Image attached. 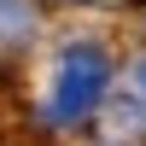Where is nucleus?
Listing matches in <instances>:
<instances>
[{
  "instance_id": "obj_1",
  "label": "nucleus",
  "mask_w": 146,
  "mask_h": 146,
  "mask_svg": "<svg viewBox=\"0 0 146 146\" xmlns=\"http://www.w3.org/2000/svg\"><path fill=\"white\" fill-rule=\"evenodd\" d=\"M105 82H111V58L100 53V47H64V58H58V76H53V117L58 123H76V117H88L94 105H100Z\"/></svg>"
},
{
  "instance_id": "obj_3",
  "label": "nucleus",
  "mask_w": 146,
  "mask_h": 146,
  "mask_svg": "<svg viewBox=\"0 0 146 146\" xmlns=\"http://www.w3.org/2000/svg\"><path fill=\"white\" fill-rule=\"evenodd\" d=\"M135 82H140V94H146V58H140V70H135Z\"/></svg>"
},
{
  "instance_id": "obj_2",
  "label": "nucleus",
  "mask_w": 146,
  "mask_h": 146,
  "mask_svg": "<svg viewBox=\"0 0 146 146\" xmlns=\"http://www.w3.org/2000/svg\"><path fill=\"white\" fill-rule=\"evenodd\" d=\"M35 0H0V47H18L35 35Z\"/></svg>"
},
{
  "instance_id": "obj_4",
  "label": "nucleus",
  "mask_w": 146,
  "mask_h": 146,
  "mask_svg": "<svg viewBox=\"0 0 146 146\" xmlns=\"http://www.w3.org/2000/svg\"><path fill=\"white\" fill-rule=\"evenodd\" d=\"M94 6H123V0H94Z\"/></svg>"
}]
</instances>
